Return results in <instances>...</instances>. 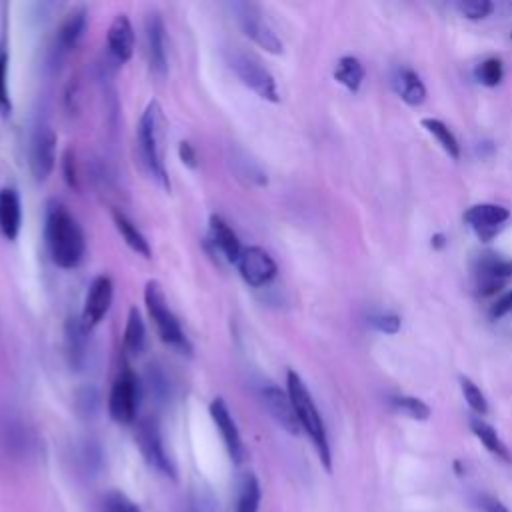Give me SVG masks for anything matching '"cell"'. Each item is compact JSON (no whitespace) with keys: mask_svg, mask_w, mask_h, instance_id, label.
Listing matches in <instances>:
<instances>
[{"mask_svg":"<svg viewBox=\"0 0 512 512\" xmlns=\"http://www.w3.org/2000/svg\"><path fill=\"white\" fill-rule=\"evenodd\" d=\"M44 240L50 260L62 268H78L86 256V234L76 216L58 200L46 204Z\"/></svg>","mask_w":512,"mask_h":512,"instance_id":"cell-1","label":"cell"},{"mask_svg":"<svg viewBox=\"0 0 512 512\" xmlns=\"http://www.w3.org/2000/svg\"><path fill=\"white\" fill-rule=\"evenodd\" d=\"M166 118L158 100H150L140 114L136 126V158L140 168L152 178L162 190L170 192V176L164 160V136Z\"/></svg>","mask_w":512,"mask_h":512,"instance_id":"cell-2","label":"cell"},{"mask_svg":"<svg viewBox=\"0 0 512 512\" xmlns=\"http://www.w3.org/2000/svg\"><path fill=\"white\" fill-rule=\"evenodd\" d=\"M286 390H288V396L294 404L300 430H304L308 434L310 442L314 444V448L318 452L320 462L324 464L326 470H330L332 468V454H330V444H328V434H326L324 420L318 412V406H316L306 382L300 378V374L296 370L286 372Z\"/></svg>","mask_w":512,"mask_h":512,"instance_id":"cell-3","label":"cell"},{"mask_svg":"<svg viewBox=\"0 0 512 512\" xmlns=\"http://www.w3.org/2000/svg\"><path fill=\"white\" fill-rule=\"evenodd\" d=\"M144 304L150 320L156 326V332L160 340L170 346L174 352L182 356H192L194 346L190 338L186 336L180 318L174 314V310L168 304V298L164 294V288L158 280H148L144 286Z\"/></svg>","mask_w":512,"mask_h":512,"instance_id":"cell-4","label":"cell"},{"mask_svg":"<svg viewBox=\"0 0 512 512\" xmlns=\"http://www.w3.org/2000/svg\"><path fill=\"white\" fill-rule=\"evenodd\" d=\"M226 62L230 66V70L236 74V78L250 88L258 98L278 104L280 102V92H278V84L272 76V72L262 64L260 58H256L254 54L240 50V48H232L226 52Z\"/></svg>","mask_w":512,"mask_h":512,"instance_id":"cell-5","label":"cell"},{"mask_svg":"<svg viewBox=\"0 0 512 512\" xmlns=\"http://www.w3.org/2000/svg\"><path fill=\"white\" fill-rule=\"evenodd\" d=\"M230 8L234 12V18L242 34L250 38L258 48H262L268 54L284 52V44L260 4L250 0H238V2H232Z\"/></svg>","mask_w":512,"mask_h":512,"instance_id":"cell-6","label":"cell"},{"mask_svg":"<svg viewBox=\"0 0 512 512\" xmlns=\"http://www.w3.org/2000/svg\"><path fill=\"white\" fill-rule=\"evenodd\" d=\"M144 394V386L142 380L136 376V372L130 366H124L112 386H110V394H108V414L116 424H134L138 420V408H140V400Z\"/></svg>","mask_w":512,"mask_h":512,"instance_id":"cell-7","label":"cell"},{"mask_svg":"<svg viewBox=\"0 0 512 512\" xmlns=\"http://www.w3.org/2000/svg\"><path fill=\"white\" fill-rule=\"evenodd\" d=\"M134 438L138 444L140 454L148 462L150 468H154L158 474L166 478H176V466L164 446V438L158 426V420L152 416H144L136 420L134 428Z\"/></svg>","mask_w":512,"mask_h":512,"instance_id":"cell-8","label":"cell"},{"mask_svg":"<svg viewBox=\"0 0 512 512\" xmlns=\"http://www.w3.org/2000/svg\"><path fill=\"white\" fill-rule=\"evenodd\" d=\"M512 278V260L498 252H480L472 262V280L478 296L496 294Z\"/></svg>","mask_w":512,"mask_h":512,"instance_id":"cell-9","label":"cell"},{"mask_svg":"<svg viewBox=\"0 0 512 512\" xmlns=\"http://www.w3.org/2000/svg\"><path fill=\"white\" fill-rule=\"evenodd\" d=\"M144 44L148 68L156 78L168 74V42H166V24L160 10L150 8L144 16Z\"/></svg>","mask_w":512,"mask_h":512,"instance_id":"cell-10","label":"cell"},{"mask_svg":"<svg viewBox=\"0 0 512 512\" xmlns=\"http://www.w3.org/2000/svg\"><path fill=\"white\" fill-rule=\"evenodd\" d=\"M88 28V10L86 6H74L58 24L56 36L50 48V66L60 64L82 40Z\"/></svg>","mask_w":512,"mask_h":512,"instance_id":"cell-11","label":"cell"},{"mask_svg":"<svg viewBox=\"0 0 512 512\" xmlns=\"http://www.w3.org/2000/svg\"><path fill=\"white\" fill-rule=\"evenodd\" d=\"M56 144L58 136L48 124H40L32 138H30V148H28V164L32 178L40 184L46 182L56 166Z\"/></svg>","mask_w":512,"mask_h":512,"instance_id":"cell-12","label":"cell"},{"mask_svg":"<svg viewBox=\"0 0 512 512\" xmlns=\"http://www.w3.org/2000/svg\"><path fill=\"white\" fill-rule=\"evenodd\" d=\"M208 412H210V418L222 438V444H224L230 460L234 464H242L246 460V444L242 440V434L236 426V420H234L226 400L222 396L212 398L208 404Z\"/></svg>","mask_w":512,"mask_h":512,"instance_id":"cell-13","label":"cell"},{"mask_svg":"<svg viewBox=\"0 0 512 512\" xmlns=\"http://www.w3.org/2000/svg\"><path fill=\"white\" fill-rule=\"evenodd\" d=\"M236 266H238V272H240L242 280L250 288H264L278 274L276 260L262 246H244L242 256L236 262Z\"/></svg>","mask_w":512,"mask_h":512,"instance_id":"cell-14","label":"cell"},{"mask_svg":"<svg viewBox=\"0 0 512 512\" xmlns=\"http://www.w3.org/2000/svg\"><path fill=\"white\" fill-rule=\"evenodd\" d=\"M112 300H114L112 278L108 274H98L88 286L84 306L80 312V320L86 330L92 332L104 320V316L108 314V310L112 306Z\"/></svg>","mask_w":512,"mask_h":512,"instance_id":"cell-15","label":"cell"},{"mask_svg":"<svg viewBox=\"0 0 512 512\" xmlns=\"http://www.w3.org/2000/svg\"><path fill=\"white\" fill-rule=\"evenodd\" d=\"M258 398H260L264 410L270 414V418L282 430H286L292 436L300 434V424H298V418H296L294 404L288 396V390H282L280 386H276L272 382H266V384L260 386Z\"/></svg>","mask_w":512,"mask_h":512,"instance_id":"cell-16","label":"cell"},{"mask_svg":"<svg viewBox=\"0 0 512 512\" xmlns=\"http://www.w3.org/2000/svg\"><path fill=\"white\" fill-rule=\"evenodd\" d=\"M206 244L212 248V254H216L228 264H236L244 250L236 230L220 214H210L208 218Z\"/></svg>","mask_w":512,"mask_h":512,"instance_id":"cell-17","label":"cell"},{"mask_svg":"<svg viewBox=\"0 0 512 512\" xmlns=\"http://www.w3.org/2000/svg\"><path fill=\"white\" fill-rule=\"evenodd\" d=\"M508 216L510 212L500 204H476L464 212V220L484 242H488L502 230Z\"/></svg>","mask_w":512,"mask_h":512,"instance_id":"cell-18","label":"cell"},{"mask_svg":"<svg viewBox=\"0 0 512 512\" xmlns=\"http://www.w3.org/2000/svg\"><path fill=\"white\" fill-rule=\"evenodd\" d=\"M134 46H136V34H134V26L130 22V18L120 12L112 18L108 32H106V48H108V56L116 62V64H124L132 58L134 54Z\"/></svg>","mask_w":512,"mask_h":512,"instance_id":"cell-19","label":"cell"},{"mask_svg":"<svg viewBox=\"0 0 512 512\" xmlns=\"http://www.w3.org/2000/svg\"><path fill=\"white\" fill-rule=\"evenodd\" d=\"M88 340H90V330L84 328L80 314L70 316L64 326V348H66V358L68 364L74 370H82L86 352H88Z\"/></svg>","mask_w":512,"mask_h":512,"instance_id":"cell-20","label":"cell"},{"mask_svg":"<svg viewBox=\"0 0 512 512\" xmlns=\"http://www.w3.org/2000/svg\"><path fill=\"white\" fill-rule=\"evenodd\" d=\"M22 228V202L14 188H0V234L16 240Z\"/></svg>","mask_w":512,"mask_h":512,"instance_id":"cell-21","label":"cell"},{"mask_svg":"<svg viewBox=\"0 0 512 512\" xmlns=\"http://www.w3.org/2000/svg\"><path fill=\"white\" fill-rule=\"evenodd\" d=\"M392 88L394 92L410 106H420L426 100V86L420 80V76L406 68V66H398L392 72Z\"/></svg>","mask_w":512,"mask_h":512,"instance_id":"cell-22","label":"cell"},{"mask_svg":"<svg viewBox=\"0 0 512 512\" xmlns=\"http://www.w3.org/2000/svg\"><path fill=\"white\" fill-rule=\"evenodd\" d=\"M112 222H114V228L118 230V234L122 236V240L126 242V246L132 252H136L138 256H142L146 260L152 258V248H150L148 238L142 234V230L134 224V220L130 216H126L118 208H112Z\"/></svg>","mask_w":512,"mask_h":512,"instance_id":"cell-23","label":"cell"},{"mask_svg":"<svg viewBox=\"0 0 512 512\" xmlns=\"http://www.w3.org/2000/svg\"><path fill=\"white\" fill-rule=\"evenodd\" d=\"M146 342H148V334H146L144 318H142L140 310L136 306H132L128 310L126 326H124V338H122L124 352L130 356H140L146 350Z\"/></svg>","mask_w":512,"mask_h":512,"instance_id":"cell-24","label":"cell"},{"mask_svg":"<svg viewBox=\"0 0 512 512\" xmlns=\"http://www.w3.org/2000/svg\"><path fill=\"white\" fill-rule=\"evenodd\" d=\"M334 78L350 92H358L364 80V66L356 56H342L334 66Z\"/></svg>","mask_w":512,"mask_h":512,"instance_id":"cell-25","label":"cell"},{"mask_svg":"<svg viewBox=\"0 0 512 512\" xmlns=\"http://www.w3.org/2000/svg\"><path fill=\"white\" fill-rule=\"evenodd\" d=\"M260 484L254 474H244L238 482L234 512H260Z\"/></svg>","mask_w":512,"mask_h":512,"instance_id":"cell-26","label":"cell"},{"mask_svg":"<svg viewBox=\"0 0 512 512\" xmlns=\"http://www.w3.org/2000/svg\"><path fill=\"white\" fill-rule=\"evenodd\" d=\"M470 428L476 434V438L486 446L488 452H492L494 456H498V458H502L506 462L510 460V452H508L506 444L500 440V436L496 434V430L488 422H484L482 418L474 416V418H470Z\"/></svg>","mask_w":512,"mask_h":512,"instance_id":"cell-27","label":"cell"},{"mask_svg":"<svg viewBox=\"0 0 512 512\" xmlns=\"http://www.w3.org/2000/svg\"><path fill=\"white\" fill-rule=\"evenodd\" d=\"M422 126L426 128V132H430L436 138V142L442 146V150L450 158H454V160L460 158V144H458L454 132L442 120H438V118H424Z\"/></svg>","mask_w":512,"mask_h":512,"instance_id":"cell-28","label":"cell"},{"mask_svg":"<svg viewBox=\"0 0 512 512\" xmlns=\"http://www.w3.org/2000/svg\"><path fill=\"white\" fill-rule=\"evenodd\" d=\"M100 408V392L92 384L74 390V410L80 418H92Z\"/></svg>","mask_w":512,"mask_h":512,"instance_id":"cell-29","label":"cell"},{"mask_svg":"<svg viewBox=\"0 0 512 512\" xmlns=\"http://www.w3.org/2000/svg\"><path fill=\"white\" fill-rule=\"evenodd\" d=\"M8 66H10V52H8V44H6V34H2V40H0V114L2 116L12 114Z\"/></svg>","mask_w":512,"mask_h":512,"instance_id":"cell-30","label":"cell"},{"mask_svg":"<svg viewBox=\"0 0 512 512\" xmlns=\"http://www.w3.org/2000/svg\"><path fill=\"white\" fill-rule=\"evenodd\" d=\"M148 388V392L156 398V402H166L170 398V378L168 374L162 370V366L158 364H150L148 372H146V384H142Z\"/></svg>","mask_w":512,"mask_h":512,"instance_id":"cell-31","label":"cell"},{"mask_svg":"<svg viewBox=\"0 0 512 512\" xmlns=\"http://www.w3.org/2000/svg\"><path fill=\"white\" fill-rule=\"evenodd\" d=\"M230 162L242 166V170L236 172L238 178H246L248 182H252V184H256V186H264V184H266V174H264V170L258 166L256 160H250L244 150H234Z\"/></svg>","mask_w":512,"mask_h":512,"instance_id":"cell-32","label":"cell"},{"mask_svg":"<svg viewBox=\"0 0 512 512\" xmlns=\"http://www.w3.org/2000/svg\"><path fill=\"white\" fill-rule=\"evenodd\" d=\"M392 408L408 418H414V420H428L430 416V408L426 402H422L420 398H414V396H394L390 400Z\"/></svg>","mask_w":512,"mask_h":512,"instance_id":"cell-33","label":"cell"},{"mask_svg":"<svg viewBox=\"0 0 512 512\" xmlns=\"http://www.w3.org/2000/svg\"><path fill=\"white\" fill-rule=\"evenodd\" d=\"M502 76H504V68L500 58H486L474 68V78L484 86L500 84Z\"/></svg>","mask_w":512,"mask_h":512,"instance_id":"cell-34","label":"cell"},{"mask_svg":"<svg viewBox=\"0 0 512 512\" xmlns=\"http://www.w3.org/2000/svg\"><path fill=\"white\" fill-rule=\"evenodd\" d=\"M100 512H140L138 504L120 490H110L100 502Z\"/></svg>","mask_w":512,"mask_h":512,"instance_id":"cell-35","label":"cell"},{"mask_svg":"<svg viewBox=\"0 0 512 512\" xmlns=\"http://www.w3.org/2000/svg\"><path fill=\"white\" fill-rule=\"evenodd\" d=\"M460 386H462V394H464V400L468 402V406L478 416H484L488 412V402H486L482 390L468 376H460Z\"/></svg>","mask_w":512,"mask_h":512,"instance_id":"cell-36","label":"cell"},{"mask_svg":"<svg viewBox=\"0 0 512 512\" xmlns=\"http://www.w3.org/2000/svg\"><path fill=\"white\" fill-rule=\"evenodd\" d=\"M492 8L494 6L490 0H460V2H456V10L470 20L486 18L492 12Z\"/></svg>","mask_w":512,"mask_h":512,"instance_id":"cell-37","label":"cell"},{"mask_svg":"<svg viewBox=\"0 0 512 512\" xmlns=\"http://www.w3.org/2000/svg\"><path fill=\"white\" fill-rule=\"evenodd\" d=\"M368 322L384 334H396L400 330V316L392 314V312H380V314H372L368 318Z\"/></svg>","mask_w":512,"mask_h":512,"instance_id":"cell-38","label":"cell"},{"mask_svg":"<svg viewBox=\"0 0 512 512\" xmlns=\"http://www.w3.org/2000/svg\"><path fill=\"white\" fill-rule=\"evenodd\" d=\"M100 456H102L100 446H98L96 442H92V440L82 442L80 448H78V458H80V462H82V466H84L86 470L96 468V466L100 464V460H102Z\"/></svg>","mask_w":512,"mask_h":512,"instance_id":"cell-39","label":"cell"},{"mask_svg":"<svg viewBox=\"0 0 512 512\" xmlns=\"http://www.w3.org/2000/svg\"><path fill=\"white\" fill-rule=\"evenodd\" d=\"M62 170H64V180L70 188H78V172H76V158L74 150L68 148L62 156Z\"/></svg>","mask_w":512,"mask_h":512,"instance_id":"cell-40","label":"cell"},{"mask_svg":"<svg viewBox=\"0 0 512 512\" xmlns=\"http://www.w3.org/2000/svg\"><path fill=\"white\" fill-rule=\"evenodd\" d=\"M178 156L186 168H190V170L198 168V154H196V148L192 146V142H188V140L178 142Z\"/></svg>","mask_w":512,"mask_h":512,"instance_id":"cell-41","label":"cell"},{"mask_svg":"<svg viewBox=\"0 0 512 512\" xmlns=\"http://www.w3.org/2000/svg\"><path fill=\"white\" fill-rule=\"evenodd\" d=\"M508 312H512V290L506 292L504 296H500V298L490 306V318L498 320V318L506 316Z\"/></svg>","mask_w":512,"mask_h":512,"instance_id":"cell-42","label":"cell"},{"mask_svg":"<svg viewBox=\"0 0 512 512\" xmlns=\"http://www.w3.org/2000/svg\"><path fill=\"white\" fill-rule=\"evenodd\" d=\"M188 512H216V510H214V500H212L210 496L198 494V496L192 498Z\"/></svg>","mask_w":512,"mask_h":512,"instance_id":"cell-43","label":"cell"},{"mask_svg":"<svg viewBox=\"0 0 512 512\" xmlns=\"http://www.w3.org/2000/svg\"><path fill=\"white\" fill-rule=\"evenodd\" d=\"M482 510H484V512H510L500 500L490 498V496H484V498H482Z\"/></svg>","mask_w":512,"mask_h":512,"instance_id":"cell-44","label":"cell"},{"mask_svg":"<svg viewBox=\"0 0 512 512\" xmlns=\"http://www.w3.org/2000/svg\"><path fill=\"white\" fill-rule=\"evenodd\" d=\"M510 6H512V2H510Z\"/></svg>","mask_w":512,"mask_h":512,"instance_id":"cell-45","label":"cell"}]
</instances>
